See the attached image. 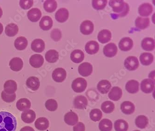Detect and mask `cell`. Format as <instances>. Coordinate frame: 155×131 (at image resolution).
Listing matches in <instances>:
<instances>
[{
  "mask_svg": "<svg viewBox=\"0 0 155 131\" xmlns=\"http://www.w3.org/2000/svg\"><path fill=\"white\" fill-rule=\"evenodd\" d=\"M90 116L92 120L97 122L101 120L103 114L101 110L99 109H94L90 112Z\"/></svg>",
  "mask_w": 155,
  "mask_h": 131,
  "instance_id": "43",
  "label": "cell"
},
{
  "mask_svg": "<svg viewBox=\"0 0 155 131\" xmlns=\"http://www.w3.org/2000/svg\"><path fill=\"white\" fill-rule=\"evenodd\" d=\"M111 87V84L107 80H103L99 82L97 86L98 90L102 94H106Z\"/></svg>",
  "mask_w": 155,
  "mask_h": 131,
  "instance_id": "27",
  "label": "cell"
},
{
  "mask_svg": "<svg viewBox=\"0 0 155 131\" xmlns=\"http://www.w3.org/2000/svg\"><path fill=\"white\" fill-rule=\"evenodd\" d=\"M27 86L32 91H37L39 88L40 82L39 79L36 77H30L27 80Z\"/></svg>",
  "mask_w": 155,
  "mask_h": 131,
  "instance_id": "21",
  "label": "cell"
},
{
  "mask_svg": "<svg viewBox=\"0 0 155 131\" xmlns=\"http://www.w3.org/2000/svg\"><path fill=\"white\" fill-rule=\"evenodd\" d=\"M123 95L122 89L119 87H114L108 94V97L113 101H117L120 99Z\"/></svg>",
  "mask_w": 155,
  "mask_h": 131,
  "instance_id": "23",
  "label": "cell"
},
{
  "mask_svg": "<svg viewBox=\"0 0 155 131\" xmlns=\"http://www.w3.org/2000/svg\"><path fill=\"white\" fill-rule=\"evenodd\" d=\"M44 59L40 54H34L29 59V64L35 68H39L43 65Z\"/></svg>",
  "mask_w": 155,
  "mask_h": 131,
  "instance_id": "13",
  "label": "cell"
},
{
  "mask_svg": "<svg viewBox=\"0 0 155 131\" xmlns=\"http://www.w3.org/2000/svg\"><path fill=\"white\" fill-rule=\"evenodd\" d=\"M155 88V83L150 79H145L142 81L141 83V89L143 92L150 93Z\"/></svg>",
  "mask_w": 155,
  "mask_h": 131,
  "instance_id": "6",
  "label": "cell"
},
{
  "mask_svg": "<svg viewBox=\"0 0 155 131\" xmlns=\"http://www.w3.org/2000/svg\"><path fill=\"white\" fill-rule=\"evenodd\" d=\"M153 7L149 3H143L139 6L138 12L142 16H147L150 15L153 11Z\"/></svg>",
  "mask_w": 155,
  "mask_h": 131,
  "instance_id": "20",
  "label": "cell"
},
{
  "mask_svg": "<svg viewBox=\"0 0 155 131\" xmlns=\"http://www.w3.org/2000/svg\"><path fill=\"white\" fill-rule=\"evenodd\" d=\"M65 122L70 126H74L78 121V115L73 112H68L66 113L64 118Z\"/></svg>",
  "mask_w": 155,
  "mask_h": 131,
  "instance_id": "18",
  "label": "cell"
},
{
  "mask_svg": "<svg viewBox=\"0 0 155 131\" xmlns=\"http://www.w3.org/2000/svg\"><path fill=\"white\" fill-rule=\"evenodd\" d=\"M45 42L41 39H36L32 42L31 48L34 52L37 53H41L45 49Z\"/></svg>",
  "mask_w": 155,
  "mask_h": 131,
  "instance_id": "16",
  "label": "cell"
},
{
  "mask_svg": "<svg viewBox=\"0 0 155 131\" xmlns=\"http://www.w3.org/2000/svg\"><path fill=\"white\" fill-rule=\"evenodd\" d=\"M17 127L16 118L8 112H0V131H15Z\"/></svg>",
  "mask_w": 155,
  "mask_h": 131,
  "instance_id": "1",
  "label": "cell"
},
{
  "mask_svg": "<svg viewBox=\"0 0 155 131\" xmlns=\"http://www.w3.org/2000/svg\"><path fill=\"white\" fill-rule=\"evenodd\" d=\"M27 16L30 21L37 22L41 17V12L38 8H33L28 11Z\"/></svg>",
  "mask_w": 155,
  "mask_h": 131,
  "instance_id": "22",
  "label": "cell"
},
{
  "mask_svg": "<svg viewBox=\"0 0 155 131\" xmlns=\"http://www.w3.org/2000/svg\"><path fill=\"white\" fill-rule=\"evenodd\" d=\"M109 4L112 7L113 12L116 13V16L123 17L129 13L130 10L129 5L122 0L110 1Z\"/></svg>",
  "mask_w": 155,
  "mask_h": 131,
  "instance_id": "2",
  "label": "cell"
},
{
  "mask_svg": "<svg viewBox=\"0 0 155 131\" xmlns=\"http://www.w3.org/2000/svg\"><path fill=\"white\" fill-rule=\"evenodd\" d=\"M150 22V21L149 18L138 17L135 21V25L137 28L144 29L149 26Z\"/></svg>",
  "mask_w": 155,
  "mask_h": 131,
  "instance_id": "36",
  "label": "cell"
},
{
  "mask_svg": "<svg viewBox=\"0 0 155 131\" xmlns=\"http://www.w3.org/2000/svg\"><path fill=\"white\" fill-rule=\"evenodd\" d=\"M98 39L102 43H107L110 40L111 33L108 29H103L99 32Z\"/></svg>",
  "mask_w": 155,
  "mask_h": 131,
  "instance_id": "29",
  "label": "cell"
},
{
  "mask_svg": "<svg viewBox=\"0 0 155 131\" xmlns=\"http://www.w3.org/2000/svg\"><path fill=\"white\" fill-rule=\"evenodd\" d=\"M71 86L73 90L76 92H82L86 89L87 83L83 78H77L73 81Z\"/></svg>",
  "mask_w": 155,
  "mask_h": 131,
  "instance_id": "3",
  "label": "cell"
},
{
  "mask_svg": "<svg viewBox=\"0 0 155 131\" xmlns=\"http://www.w3.org/2000/svg\"><path fill=\"white\" fill-rule=\"evenodd\" d=\"M33 1H25L21 0L19 2L20 6L23 9H28L32 7L33 5Z\"/></svg>",
  "mask_w": 155,
  "mask_h": 131,
  "instance_id": "48",
  "label": "cell"
},
{
  "mask_svg": "<svg viewBox=\"0 0 155 131\" xmlns=\"http://www.w3.org/2000/svg\"><path fill=\"white\" fill-rule=\"evenodd\" d=\"M16 107L18 110L24 111L28 110L31 107V103L26 98H22L17 101L16 104Z\"/></svg>",
  "mask_w": 155,
  "mask_h": 131,
  "instance_id": "30",
  "label": "cell"
},
{
  "mask_svg": "<svg viewBox=\"0 0 155 131\" xmlns=\"http://www.w3.org/2000/svg\"><path fill=\"white\" fill-rule=\"evenodd\" d=\"M28 42L26 38L24 36L17 37L14 42L15 48L19 51H22L25 49L28 46Z\"/></svg>",
  "mask_w": 155,
  "mask_h": 131,
  "instance_id": "32",
  "label": "cell"
},
{
  "mask_svg": "<svg viewBox=\"0 0 155 131\" xmlns=\"http://www.w3.org/2000/svg\"><path fill=\"white\" fill-rule=\"evenodd\" d=\"M107 1L106 0H103V1H97L95 0L93 1L92 2L93 7L97 10H101L105 8L107 5Z\"/></svg>",
  "mask_w": 155,
  "mask_h": 131,
  "instance_id": "46",
  "label": "cell"
},
{
  "mask_svg": "<svg viewBox=\"0 0 155 131\" xmlns=\"http://www.w3.org/2000/svg\"><path fill=\"white\" fill-rule=\"evenodd\" d=\"M84 58V53L80 49H76L71 53V59L74 63H81Z\"/></svg>",
  "mask_w": 155,
  "mask_h": 131,
  "instance_id": "33",
  "label": "cell"
},
{
  "mask_svg": "<svg viewBox=\"0 0 155 131\" xmlns=\"http://www.w3.org/2000/svg\"><path fill=\"white\" fill-rule=\"evenodd\" d=\"M112 123L110 119H104L99 123V128L101 131H111L112 129Z\"/></svg>",
  "mask_w": 155,
  "mask_h": 131,
  "instance_id": "40",
  "label": "cell"
},
{
  "mask_svg": "<svg viewBox=\"0 0 155 131\" xmlns=\"http://www.w3.org/2000/svg\"><path fill=\"white\" fill-rule=\"evenodd\" d=\"M45 107L48 111L54 112L58 109V103L57 101L54 99H49L46 102Z\"/></svg>",
  "mask_w": 155,
  "mask_h": 131,
  "instance_id": "44",
  "label": "cell"
},
{
  "mask_svg": "<svg viewBox=\"0 0 155 131\" xmlns=\"http://www.w3.org/2000/svg\"><path fill=\"white\" fill-rule=\"evenodd\" d=\"M135 124L138 128L144 129L146 128L149 124L148 118L144 115L137 116L135 120Z\"/></svg>",
  "mask_w": 155,
  "mask_h": 131,
  "instance_id": "38",
  "label": "cell"
},
{
  "mask_svg": "<svg viewBox=\"0 0 155 131\" xmlns=\"http://www.w3.org/2000/svg\"><path fill=\"white\" fill-rule=\"evenodd\" d=\"M94 29V24L91 21H84L81 24V32L85 35H89L92 33Z\"/></svg>",
  "mask_w": 155,
  "mask_h": 131,
  "instance_id": "9",
  "label": "cell"
},
{
  "mask_svg": "<svg viewBox=\"0 0 155 131\" xmlns=\"http://www.w3.org/2000/svg\"><path fill=\"white\" fill-rule=\"evenodd\" d=\"M103 52L106 57L112 58L117 52V48L114 43H110L104 47Z\"/></svg>",
  "mask_w": 155,
  "mask_h": 131,
  "instance_id": "11",
  "label": "cell"
},
{
  "mask_svg": "<svg viewBox=\"0 0 155 131\" xmlns=\"http://www.w3.org/2000/svg\"><path fill=\"white\" fill-rule=\"evenodd\" d=\"M39 26L45 31L49 30L53 26V20L49 16H43L39 22Z\"/></svg>",
  "mask_w": 155,
  "mask_h": 131,
  "instance_id": "24",
  "label": "cell"
},
{
  "mask_svg": "<svg viewBox=\"0 0 155 131\" xmlns=\"http://www.w3.org/2000/svg\"><path fill=\"white\" fill-rule=\"evenodd\" d=\"M66 76V72L64 69L58 68L53 72L52 77L55 82L61 83L65 79Z\"/></svg>",
  "mask_w": 155,
  "mask_h": 131,
  "instance_id": "5",
  "label": "cell"
},
{
  "mask_svg": "<svg viewBox=\"0 0 155 131\" xmlns=\"http://www.w3.org/2000/svg\"><path fill=\"white\" fill-rule=\"evenodd\" d=\"M93 72V66L90 63L85 62L81 64L78 67V72L83 77H88Z\"/></svg>",
  "mask_w": 155,
  "mask_h": 131,
  "instance_id": "7",
  "label": "cell"
},
{
  "mask_svg": "<svg viewBox=\"0 0 155 131\" xmlns=\"http://www.w3.org/2000/svg\"><path fill=\"white\" fill-rule=\"evenodd\" d=\"M140 131V130H135V131Z\"/></svg>",
  "mask_w": 155,
  "mask_h": 131,
  "instance_id": "53",
  "label": "cell"
},
{
  "mask_svg": "<svg viewBox=\"0 0 155 131\" xmlns=\"http://www.w3.org/2000/svg\"><path fill=\"white\" fill-rule=\"evenodd\" d=\"M20 131H35L32 127L29 126H24Z\"/></svg>",
  "mask_w": 155,
  "mask_h": 131,
  "instance_id": "50",
  "label": "cell"
},
{
  "mask_svg": "<svg viewBox=\"0 0 155 131\" xmlns=\"http://www.w3.org/2000/svg\"><path fill=\"white\" fill-rule=\"evenodd\" d=\"M139 84L137 81L131 80L126 83L125 88L127 92L131 94H135L139 91Z\"/></svg>",
  "mask_w": 155,
  "mask_h": 131,
  "instance_id": "28",
  "label": "cell"
},
{
  "mask_svg": "<svg viewBox=\"0 0 155 131\" xmlns=\"http://www.w3.org/2000/svg\"><path fill=\"white\" fill-rule=\"evenodd\" d=\"M9 65L11 70L12 71L19 72L23 68V61L21 58L15 57L10 61Z\"/></svg>",
  "mask_w": 155,
  "mask_h": 131,
  "instance_id": "14",
  "label": "cell"
},
{
  "mask_svg": "<svg viewBox=\"0 0 155 131\" xmlns=\"http://www.w3.org/2000/svg\"><path fill=\"white\" fill-rule=\"evenodd\" d=\"M141 45L145 51H153L155 49V40L152 38L146 37L142 41Z\"/></svg>",
  "mask_w": 155,
  "mask_h": 131,
  "instance_id": "31",
  "label": "cell"
},
{
  "mask_svg": "<svg viewBox=\"0 0 155 131\" xmlns=\"http://www.w3.org/2000/svg\"><path fill=\"white\" fill-rule=\"evenodd\" d=\"M69 11L66 8H61L55 13V18L58 22L63 23L66 21L69 18Z\"/></svg>",
  "mask_w": 155,
  "mask_h": 131,
  "instance_id": "17",
  "label": "cell"
},
{
  "mask_svg": "<svg viewBox=\"0 0 155 131\" xmlns=\"http://www.w3.org/2000/svg\"><path fill=\"white\" fill-rule=\"evenodd\" d=\"M49 121L47 118L41 117L36 119L35 126L36 129L39 131H45L49 127Z\"/></svg>",
  "mask_w": 155,
  "mask_h": 131,
  "instance_id": "19",
  "label": "cell"
},
{
  "mask_svg": "<svg viewBox=\"0 0 155 131\" xmlns=\"http://www.w3.org/2000/svg\"><path fill=\"white\" fill-rule=\"evenodd\" d=\"M133 46V40L128 37L123 38L119 43V48L121 51L124 52L130 51L132 48Z\"/></svg>",
  "mask_w": 155,
  "mask_h": 131,
  "instance_id": "12",
  "label": "cell"
},
{
  "mask_svg": "<svg viewBox=\"0 0 155 131\" xmlns=\"http://www.w3.org/2000/svg\"><path fill=\"white\" fill-rule=\"evenodd\" d=\"M3 30V27L2 24L0 22V35L2 34Z\"/></svg>",
  "mask_w": 155,
  "mask_h": 131,
  "instance_id": "51",
  "label": "cell"
},
{
  "mask_svg": "<svg viewBox=\"0 0 155 131\" xmlns=\"http://www.w3.org/2000/svg\"><path fill=\"white\" fill-rule=\"evenodd\" d=\"M85 126L84 123L82 122H79L77 123L75 126L73 127V131H85Z\"/></svg>",
  "mask_w": 155,
  "mask_h": 131,
  "instance_id": "49",
  "label": "cell"
},
{
  "mask_svg": "<svg viewBox=\"0 0 155 131\" xmlns=\"http://www.w3.org/2000/svg\"><path fill=\"white\" fill-rule=\"evenodd\" d=\"M2 14H3V12H2V9L0 7V18H1Z\"/></svg>",
  "mask_w": 155,
  "mask_h": 131,
  "instance_id": "52",
  "label": "cell"
},
{
  "mask_svg": "<svg viewBox=\"0 0 155 131\" xmlns=\"http://www.w3.org/2000/svg\"><path fill=\"white\" fill-rule=\"evenodd\" d=\"M43 7L45 10L48 13L54 12L58 7L57 2L54 0L46 1L43 4Z\"/></svg>",
  "mask_w": 155,
  "mask_h": 131,
  "instance_id": "39",
  "label": "cell"
},
{
  "mask_svg": "<svg viewBox=\"0 0 155 131\" xmlns=\"http://www.w3.org/2000/svg\"><path fill=\"white\" fill-rule=\"evenodd\" d=\"M121 109L123 113L130 115L135 112V105L130 101H124L121 105Z\"/></svg>",
  "mask_w": 155,
  "mask_h": 131,
  "instance_id": "25",
  "label": "cell"
},
{
  "mask_svg": "<svg viewBox=\"0 0 155 131\" xmlns=\"http://www.w3.org/2000/svg\"><path fill=\"white\" fill-rule=\"evenodd\" d=\"M51 36L54 41H59L61 38V32L58 29H54L51 32Z\"/></svg>",
  "mask_w": 155,
  "mask_h": 131,
  "instance_id": "47",
  "label": "cell"
},
{
  "mask_svg": "<svg viewBox=\"0 0 155 131\" xmlns=\"http://www.w3.org/2000/svg\"><path fill=\"white\" fill-rule=\"evenodd\" d=\"M19 31L18 26L15 23H9L5 28V34L7 36L13 37L15 36Z\"/></svg>",
  "mask_w": 155,
  "mask_h": 131,
  "instance_id": "35",
  "label": "cell"
},
{
  "mask_svg": "<svg viewBox=\"0 0 155 131\" xmlns=\"http://www.w3.org/2000/svg\"><path fill=\"white\" fill-rule=\"evenodd\" d=\"M101 109L104 113H111L115 109V105L111 101H105L101 105Z\"/></svg>",
  "mask_w": 155,
  "mask_h": 131,
  "instance_id": "42",
  "label": "cell"
},
{
  "mask_svg": "<svg viewBox=\"0 0 155 131\" xmlns=\"http://www.w3.org/2000/svg\"><path fill=\"white\" fill-rule=\"evenodd\" d=\"M2 99L4 102L6 103H11L14 102L16 99V94H8L7 93L4 91H3L1 94Z\"/></svg>",
  "mask_w": 155,
  "mask_h": 131,
  "instance_id": "45",
  "label": "cell"
},
{
  "mask_svg": "<svg viewBox=\"0 0 155 131\" xmlns=\"http://www.w3.org/2000/svg\"><path fill=\"white\" fill-rule=\"evenodd\" d=\"M139 61L137 57L130 56L124 61V66L127 70L130 71H135L139 67Z\"/></svg>",
  "mask_w": 155,
  "mask_h": 131,
  "instance_id": "4",
  "label": "cell"
},
{
  "mask_svg": "<svg viewBox=\"0 0 155 131\" xmlns=\"http://www.w3.org/2000/svg\"><path fill=\"white\" fill-rule=\"evenodd\" d=\"M114 128L116 131H127L129 128L128 123L123 119H118L114 123Z\"/></svg>",
  "mask_w": 155,
  "mask_h": 131,
  "instance_id": "41",
  "label": "cell"
},
{
  "mask_svg": "<svg viewBox=\"0 0 155 131\" xmlns=\"http://www.w3.org/2000/svg\"><path fill=\"white\" fill-rule=\"evenodd\" d=\"M21 118L22 121L25 123L31 124L35 120L36 114L33 110L28 109L23 111L21 114Z\"/></svg>",
  "mask_w": 155,
  "mask_h": 131,
  "instance_id": "8",
  "label": "cell"
},
{
  "mask_svg": "<svg viewBox=\"0 0 155 131\" xmlns=\"http://www.w3.org/2000/svg\"><path fill=\"white\" fill-rule=\"evenodd\" d=\"M154 60L153 55L150 53H143L140 56V60L143 66H149Z\"/></svg>",
  "mask_w": 155,
  "mask_h": 131,
  "instance_id": "37",
  "label": "cell"
},
{
  "mask_svg": "<svg viewBox=\"0 0 155 131\" xmlns=\"http://www.w3.org/2000/svg\"><path fill=\"white\" fill-rule=\"evenodd\" d=\"M73 105L74 107L76 109H84L88 105V100L84 96H77L74 100Z\"/></svg>",
  "mask_w": 155,
  "mask_h": 131,
  "instance_id": "10",
  "label": "cell"
},
{
  "mask_svg": "<svg viewBox=\"0 0 155 131\" xmlns=\"http://www.w3.org/2000/svg\"><path fill=\"white\" fill-rule=\"evenodd\" d=\"M45 59L48 63H55L59 59V53L54 49H50L45 54Z\"/></svg>",
  "mask_w": 155,
  "mask_h": 131,
  "instance_id": "34",
  "label": "cell"
},
{
  "mask_svg": "<svg viewBox=\"0 0 155 131\" xmlns=\"http://www.w3.org/2000/svg\"><path fill=\"white\" fill-rule=\"evenodd\" d=\"M86 52L90 55H93L98 52L99 49V45L95 41H91L86 43L85 47Z\"/></svg>",
  "mask_w": 155,
  "mask_h": 131,
  "instance_id": "15",
  "label": "cell"
},
{
  "mask_svg": "<svg viewBox=\"0 0 155 131\" xmlns=\"http://www.w3.org/2000/svg\"><path fill=\"white\" fill-rule=\"evenodd\" d=\"M17 89V83L13 80H8L4 85V91L8 94L15 93Z\"/></svg>",
  "mask_w": 155,
  "mask_h": 131,
  "instance_id": "26",
  "label": "cell"
}]
</instances>
